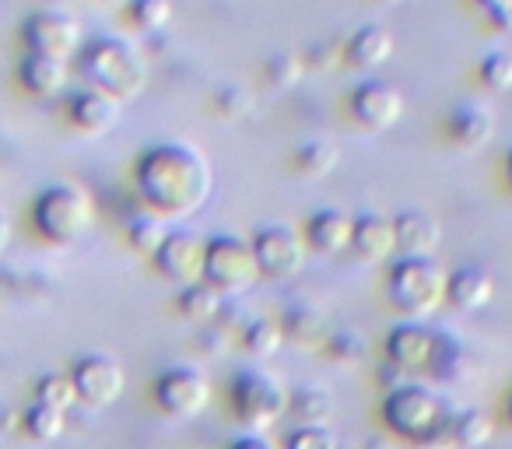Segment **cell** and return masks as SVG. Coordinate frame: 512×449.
Instances as JSON below:
<instances>
[{
  "mask_svg": "<svg viewBox=\"0 0 512 449\" xmlns=\"http://www.w3.org/2000/svg\"><path fill=\"white\" fill-rule=\"evenodd\" d=\"M267 74H271V81L278 88H288L292 81H299V64H295L292 57H278V60H271Z\"/></svg>",
  "mask_w": 512,
  "mask_h": 449,
  "instance_id": "8d00e7d4",
  "label": "cell"
},
{
  "mask_svg": "<svg viewBox=\"0 0 512 449\" xmlns=\"http://www.w3.org/2000/svg\"><path fill=\"white\" fill-rule=\"evenodd\" d=\"M155 404L169 418H197L211 404V383L200 369L190 365H172L155 379Z\"/></svg>",
  "mask_w": 512,
  "mask_h": 449,
  "instance_id": "9c48e42d",
  "label": "cell"
},
{
  "mask_svg": "<svg viewBox=\"0 0 512 449\" xmlns=\"http://www.w3.org/2000/svg\"><path fill=\"white\" fill-rule=\"evenodd\" d=\"M249 246H253L260 278L288 281L306 264V239L295 229H288V225H267V229L256 232V239Z\"/></svg>",
  "mask_w": 512,
  "mask_h": 449,
  "instance_id": "ba28073f",
  "label": "cell"
},
{
  "mask_svg": "<svg viewBox=\"0 0 512 449\" xmlns=\"http://www.w3.org/2000/svg\"><path fill=\"white\" fill-rule=\"evenodd\" d=\"M393 36L383 29V25H365V29H358L355 36H351L348 43V60L355 67H362V71H376V67H383L386 60L393 57Z\"/></svg>",
  "mask_w": 512,
  "mask_h": 449,
  "instance_id": "ffe728a7",
  "label": "cell"
},
{
  "mask_svg": "<svg viewBox=\"0 0 512 449\" xmlns=\"http://www.w3.org/2000/svg\"><path fill=\"white\" fill-rule=\"evenodd\" d=\"M491 439V421L484 411L477 407H467L460 414H449V425H446V442L456 449H481L484 442Z\"/></svg>",
  "mask_w": 512,
  "mask_h": 449,
  "instance_id": "7402d4cb",
  "label": "cell"
},
{
  "mask_svg": "<svg viewBox=\"0 0 512 449\" xmlns=\"http://www.w3.org/2000/svg\"><path fill=\"white\" fill-rule=\"evenodd\" d=\"M295 165H299L302 176H327V172L337 165V148L327 141H309L306 148H299Z\"/></svg>",
  "mask_w": 512,
  "mask_h": 449,
  "instance_id": "f546056e",
  "label": "cell"
},
{
  "mask_svg": "<svg viewBox=\"0 0 512 449\" xmlns=\"http://www.w3.org/2000/svg\"><path fill=\"white\" fill-rule=\"evenodd\" d=\"M393 236H397V253H404L407 260L432 257L442 243L439 221L425 211H404L400 218H393Z\"/></svg>",
  "mask_w": 512,
  "mask_h": 449,
  "instance_id": "5bb4252c",
  "label": "cell"
},
{
  "mask_svg": "<svg viewBox=\"0 0 512 449\" xmlns=\"http://www.w3.org/2000/svg\"><path fill=\"white\" fill-rule=\"evenodd\" d=\"M36 404L43 407H53V411L67 414L74 404H78V390H74L71 376H60V372H53V376H43L36 386Z\"/></svg>",
  "mask_w": 512,
  "mask_h": 449,
  "instance_id": "83f0119b",
  "label": "cell"
},
{
  "mask_svg": "<svg viewBox=\"0 0 512 449\" xmlns=\"http://www.w3.org/2000/svg\"><path fill=\"white\" fill-rule=\"evenodd\" d=\"M383 4H400V0H383Z\"/></svg>",
  "mask_w": 512,
  "mask_h": 449,
  "instance_id": "60d3db41",
  "label": "cell"
},
{
  "mask_svg": "<svg viewBox=\"0 0 512 449\" xmlns=\"http://www.w3.org/2000/svg\"><path fill=\"white\" fill-rule=\"evenodd\" d=\"M29 43L36 46V53H43V57L64 60L67 53L74 50V43H78V29H74V22L64 15H39L29 22Z\"/></svg>",
  "mask_w": 512,
  "mask_h": 449,
  "instance_id": "ac0fdd59",
  "label": "cell"
},
{
  "mask_svg": "<svg viewBox=\"0 0 512 449\" xmlns=\"http://www.w3.org/2000/svg\"><path fill=\"white\" fill-rule=\"evenodd\" d=\"M165 236H169V232L158 225V218H137L134 225H130V243L141 253H151V257H155L158 246L165 243Z\"/></svg>",
  "mask_w": 512,
  "mask_h": 449,
  "instance_id": "d6a6232c",
  "label": "cell"
},
{
  "mask_svg": "<svg viewBox=\"0 0 512 449\" xmlns=\"http://www.w3.org/2000/svg\"><path fill=\"white\" fill-rule=\"evenodd\" d=\"M481 78L488 81L495 92H512V57L509 53H491L481 64Z\"/></svg>",
  "mask_w": 512,
  "mask_h": 449,
  "instance_id": "836d02e7",
  "label": "cell"
},
{
  "mask_svg": "<svg viewBox=\"0 0 512 449\" xmlns=\"http://www.w3.org/2000/svg\"><path fill=\"white\" fill-rule=\"evenodd\" d=\"M64 428H67V414L53 411V407L36 404L29 414H25V432H29L36 442H53V439H60V435H64Z\"/></svg>",
  "mask_w": 512,
  "mask_h": 449,
  "instance_id": "f1b7e54d",
  "label": "cell"
},
{
  "mask_svg": "<svg viewBox=\"0 0 512 449\" xmlns=\"http://www.w3.org/2000/svg\"><path fill=\"white\" fill-rule=\"evenodd\" d=\"M509 414H512V393H509Z\"/></svg>",
  "mask_w": 512,
  "mask_h": 449,
  "instance_id": "b9f144b4",
  "label": "cell"
},
{
  "mask_svg": "<svg viewBox=\"0 0 512 449\" xmlns=\"http://www.w3.org/2000/svg\"><path fill=\"white\" fill-rule=\"evenodd\" d=\"M351 232H355V218H348L344 211H316L306 225V243L323 257H337L351 246Z\"/></svg>",
  "mask_w": 512,
  "mask_h": 449,
  "instance_id": "e0dca14e",
  "label": "cell"
},
{
  "mask_svg": "<svg viewBox=\"0 0 512 449\" xmlns=\"http://www.w3.org/2000/svg\"><path fill=\"white\" fill-rule=\"evenodd\" d=\"M435 341H439V334H432L428 327H421L418 320L397 323V327L390 330V337H386V358H390V365L400 372L432 369Z\"/></svg>",
  "mask_w": 512,
  "mask_h": 449,
  "instance_id": "7c38bea8",
  "label": "cell"
},
{
  "mask_svg": "<svg viewBox=\"0 0 512 449\" xmlns=\"http://www.w3.org/2000/svg\"><path fill=\"white\" fill-rule=\"evenodd\" d=\"M481 11L498 25V29L512 32V0H477Z\"/></svg>",
  "mask_w": 512,
  "mask_h": 449,
  "instance_id": "d590c367",
  "label": "cell"
},
{
  "mask_svg": "<svg viewBox=\"0 0 512 449\" xmlns=\"http://www.w3.org/2000/svg\"><path fill=\"white\" fill-rule=\"evenodd\" d=\"M449 130H453V137L460 144H467V148H477V144H484L491 137V130H495V120H491L488 109L481 106H460L453 109V116H449Z\"/></svg>",
  "mask_w": 512,
  "mask_h": 449,
  "instance_id": "603a6c76",
  "label": "cell"
},
{
  "mask_svg": "<svg viewBox=\"0 0 512 449\" xmlns=\"http://www.w3.org/2000/svg\"><path fill=\"white\" fill-rule=\"evenodd\" d=\"M495 299V278L484 267H460L446 278V302L463 313H481Z\"/></svg>",
  "mask_w": 512,
  "mask_h": 449,
  "instance_id": "9a60e30c",
  "label": "cell"
},
{
  "mask_svg": "<svg viewBox=\"0 0 512 449\" xmlns=\"http://www.w3.org/2000/svg\"><path fill=\"white\" fill-rule=\"evenodd\" d=\"M71 383H74V390H78L81 404L99 411V407H109L120 400L123 386H127V372L109 355H85L74 362Z\"/></svg>",
  "mask_w": 512,
  "mask_h": 449,
  "instance_id": "30bf717a",
  "label": "cell"
},
{
  "mask_svg": "<svg viewBox=\"0 0 512 449\" xmlns=\"http://www.w3.org/2000/svg\"><path fill=\"white\" fill-rule=\"evenodd\" d=\"M204 281L221 295H239L260 281L253 246L239 236H214L204 250Z\"/></svg>",
  "mask_w": 512,
  "mask_h": 449,
  "instance_id": "277c9868",
  "label": "cell"
},
{
  "mask_svg": "<svg viewBox=\"0 0 512 449\" xmlns=\"http://www.w3.org/2000/svg\"><path fill=\"white\" fill-rule=\"evenodd\" d=\"M351 113L358 123L369 130H390L404 116V95L386 81H365L355 95H351Z\"/></svg>",
  "mask_w": 512,
  "mask_h": 449,
  "instance_id": "4fadbf2b",
  "label": "cell"
},
{
  "mask_svg": "<svg viewBox=\"0 0 512 449\" xmlns=\"http://www.w3.org/2000/svg\"><path fill=\"white\" fill-rule=\"evenodd\" d=\"M8 243H11V225H8V218L0 214V253L8 250Z\"/></svg>",
  "mask_w": 512,
  "mask_h": 449,
  "instance_id": "f35d334b",
  "label": "cell"
},
{
  "mask_svg": "<svg viewBox=\"0 0 512 449\" xmlns=\"http://www.w3.org/2000/svg\"><path fill=\"white\" fill-rule=\"evenodd\" d=\"M137 186L155 211L183 218L204 207L211 197V165L200 151L186 144H158L137 165Z\"/></svg>",
  "mask_w": 512,
  "mask_h": 449,
  "instance_id": "6da1fadb",
  "label": "cell"
},
{
  "mask_svg": "<svg viewBox=\"0 0 512 449\" xmlns=\"http://www.w3.org/2000/svg\"><path fill=\"white\" fill-rule=\"evenodd\" d=\"M204 250L207 243L190 229L169 232L165 243L158 246L155 264L162 271V278L176 281V285H193V281H204Z\"/></svg>",
  "mask_w": 512,
  "mask_h": 449,
  "instance_id": "8fae6325",
  "label": "cell"
},
{
  "mask_svg": "<svg viewBox=\"0 0 512 449\" xmlns=\"http://www.w3.org/2000/svg\"><path fill=\"white\" fill-rule=\"evenodd\" d=\"M221 292H214L207 281H193V285H186L183 292H179V313L190 316V320H214V316H221Z\"/></svg>",
  "mask_w": 512,
  "mask_h": 449,
  "instance_id": "484cf974",
  "label": "cell"
},
{
  "mask_svg": "<svg viewBox=\"0 0 512 449\" xmlns=\"http://www.w3.org/2000/svg\"><path fill=\"white\" fill-rule=\"evenodd\" d=\"M169 18H172L169 0H134V22L141 29H162Z\"/></svg>",
  "mask_w": 512,
  "mask_h": 449,
  "instance_id": "e575fe53",
  "label": "cell"
},
{
  "mask_svg": "<svg viewBox=\"0 0 512 449\" xmlns=\"http://www.w3.org/2000/svg\"><path fill=\"white\" fill-rule=\"evenodd\" d=\"M228 449H278L271 439H264V435H242V439H235Z\"/></svg>",
  "mask_w": 512,
  "mask_h": 449,
  "instance_id": "74e56055",
  "label": "cell"
},
{
  "mask_svg": "<svg viewBox=\"0 0 512 449\" xmlns=\"http://www.w3.org/2000/svg\"><path fill=\"white\" fill-rule=\"evenodd\" d=\"M71 120L78 123L88 134H106L109 127H116L120 120V109H116V99L106 92H81L71 106Z\"/></svg>",
  "mask_w": 512,
  "mask_h": 449,
  "instance_id": "44dd1931",
  "label": "cell"
},
{
  "mask_svg": "<svg viewBox=\"0 0 512 449\" xmlns=\"http://www.w3.org/2000/svg\"><path fill=\"white\" fill-rule=\"evenodd\" d=\"M509 179H512V151H509Z\"/></svg>",
  "mask_w": 512,
  "mask_h": 449,
  "instance_id": "ab89813d",
  "label": "cell"
},
{
  "mask_svg": "<svg viewBox=\"0 0 512 449\" xmlns=\"http://www.w3.org/2000/svg\"><path fill=\"white\" fill-rule=\"evenodd\" d=\"M285 337H292L295 344H306V348H313V344H327V320H323L316 309L309 306H295L288 309L285 316Z\"/></svg>",
  "mask_w": 512,
  "mask_h": 449,
  "instance_id": "d4e9b609",
  "label": "cell"
},
{
  "mask_svg": "<svg viewBox=\"0 0 512 449\" xmlns=\"http://www.w3.org/2000/svg\"><path fill=\"white\" fill-rule=\"evenodd\" d=\"M351 250H355L365 264H383L386 257H393V253H397L393 221L383 218V214H362V218H355Z\"/></svg>",
  "mask_w": 512,
  "mask_h": 449,
  "instance_id": "2e32d148",
  "label": "cell"
},
{
  "mask_svg": "<svg viewBox=\"0 0 512 449\" xmlns=\"http://www.w3.org/2000/svg\"><path fill=\"white\" fill-rule=\"evenodd\" d=\"M383 421L393 435H400V439L418 442V446H432V442H446L449 411L428 386L400 383L386 393Z\"/></svg>",
  "mask_w": 512,
  "mask_h": 449,
  "instance_id": "7a4b0ae2",
  "label": "cell"
},
{
  "mask_svg": "<svg viewBox=\"0 0 512 449\" xmlns=\"http://www.w3.org/2000/svg\"><path fill=\"white\" fill-rule=\"evenodd\" d=\"M285 449H341L330 425H295L285 439Z\"/></svg>",
  "mask_w": 512,
  "mask_h": 449,
  "instance_id": "4dcf8cb0",
  "label": "cell"
},
{
  "mask_svg": "<svg viewBox=\"0 0 512 449\" xmlns=\"http://www.w3.org/2000/svg\"><path fill=\"white\" fill-rule=\"evenodd\" d=\"M281 344H285V330H281V323H274V320H253L246 330H242V348H246L253 358L278 355Z\"/></svg>",
  "mask_w": 512,
  "mask_h": 449,
  "instance_id": "4316f807",
  "label": "cell"
},
{
  "mask_svg": "<svg viewBox=\"0 0 512 449\" xmlns=\"http://www.w3.org/2000/svg\"><path fill=\"white\" fill-rule=\"evenodd\" d=\"M36 225L53 243H74L92 225V200L74 186H53L39 197Z\"/></svg>",
  "mask_w": 512,
  "mask_h": 449,
  "instance_id": "52a82bcc",
  "label": "cell"
},
{
  "mask_svg": "<svg viewBox=\"0 0 512 449\" xmlns=\"http://www.w3.org/2000/svg\"><path fill=\"white\" fill-rule=\"evenodd\" d=\"M85 67L99 88L113 99H130V95L141 92L144 85V64L137 60V53L130 50L120 39H102L88 50Z\"/></svg>",
  "mask_w": 512,
  "mask_h": 449,
  "instance_id": "8992f818",
  "label": "cell"
},
{
  "mask_svg": "<svg viewBox=\"0 0 512 449\" xmlns=\"http://www.w3.org/2000/svg\"><path fill=\"white\" fill-rule=\"evenodd\" d=\"M365 351H369V344H365V337L358 334V330H341V334L327 337V355L334 358V362H341V365L362 362Z\"/></svg>",
  "mask_w": 512,
  "mask_h": 449,
  "instance_id": "1f68e13d",
  "label": "cell"
},
{
  "mask_svg": "<svg viewBox=\"0 0 512 449\" xmlns=\"http://www.w3.org/2000/svg\"><path fill=\"white\" fill-rule=\"evenodd\" d=\"M22 78H25V85H29L32 92L53 95V92H60V88H64L67 67H64V60L36 53V57H29V64L22 67Z\"/></svg>",
  "mask_w": 512,
  "mask_h": 449,
  "instance_id": "cb8c5ba5",
  "label": "cell"
},
{
  "mask_svg": "<svg viewBox=\"0 0 512 449\" xmlns=\"http://www.w3.org/2000/svg\"><path fill=\"white\" fill-rule=\"evenodd\" d=\"M232 411L242 425L271 428L288 414V390L267 372L246 369L232 379Z\"/></svg>",
  "mask_w": 512,
  "mask_h": 449,
  "instance_id": "5b68a950",
  "label": "cell"
},
{
  "mask_svg": "<svg viewBox=\"0 0 512 449\" xmlns=\"http://www.w3.org/2000/svg\"><path fill=\"white\" fill-rule=\"evenodd\" d=\"M446 278L435 257H400L390 271V302L411 320L432 316L446 302Z\"/></svg>",
  "mask_w": 512,
  "mask_h": 449,
  "instance_id": "3957f363",
  "label": "cell"
},
{
  "mask_svg": "<svg viewBox=\"0 0 512 449\" xmlns=\"http://www.w3.org/2000/svg\"><path fill=\"white\" fill-rule=\"evenodd\" d=\"M337 411V400L327 386H299L288 393V414L295 418V425H330Z\"/></svg>",
  "mask_w": 512,
  "mask_h": 449,
  "instance_id": "d6986e66",
  "label": "cell"
}]
</instances>
